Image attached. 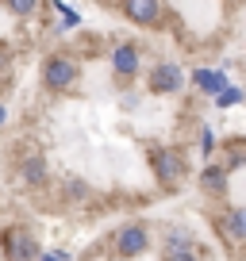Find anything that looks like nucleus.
Segmentation results:
<instances>
[{
    "mask_svg": "<svg viewBox=\"0 0 246 261\" xmlns=\"http://www.w3.org/2000/svg\"><path fill=\"white\" fill-rule=\"evenodd\" d=\"M19 180H23L27 188L46 185V162H42V154H27L23 162H19Z\"/></svg>",
    "mask_w": 246,
    "mask_h": 261,
    "instance_id": "11",
    "label": "nucleus"
},
{
    "mask_svg": "<svg viewBox=\"0 0 246 261\" xmlns=\"http://www.w3.org/2000/svg\"><path fill=\"white\" fill-rule=\"evenodd\" d=\"M123 16L135 27H158L162 23V0H119Z\"/></svg>",
    "mask_w": 246,
    "mask_h": 261,
    "instance_id": "7",
    "label": "nucleus"
},
{
    "mask_svg": "<svg viewBox=\"0 0 246 261\" xmlns=\"http://www.w3.org/2000/svg\"><path fill=\"white\" fill-rule=\"evenodd\" d=\"M227 185H231V173H227V165H219V162H208V165H204V173H200V188H204V192L223 196V192H227Z\"/></svg>",
    "mask_w": 246,
    "mask_h": 261,
    "instance_id": "10",
    "label": "nucleus"
},
{
    "mask_svg": "<svg viewBox=\"0 0 246 261\" xmlns=\"http://www.w3.org/2000/svg\"><path fill=\"white\" fill-rule=\"evenodd\" d=\"M54 8H58V16H62V27H66V31H73V27L81 23V16H77V12L69 8V4H62V0H54Z\"/></svg>",
    "mask_w": 246,
    "mask_h": 261,
    "instance_id": "15",
    "label": "nucleus"
},
{
    "mask_svg": "<svg viewBox=\"0 0 246 261\" xmlns=\"http://www.w3.org/2000/svg\"><path fill=\"white\" fill-rule=\"evenodd\" d=\"M189 81H192V89L196 92H204V96H215V92L227 85V69H192L189 73Z\"/></svg>",
    "mask_w": 246,
    "mask_h": 261,
    "instance_id": "9",
    "label": "nucleus"
},
{
    "mask_svg": "<svg viewBox=\"0 0 246 261\" xmlns=\"http://www.w3.org/2000/svg\"><path fill=\"white\" fill-rule=\"evenodd\" d=\"M185 69H181L177 62H158L154 69L146 73V89L154 92V96H173V92H181L185 89Z\"/></svg>",
    "mask_w": 246,
    "mask_h": 261,
    "instance_id": "3",
    "label": "nucleus"
},
{
    "mask_svg": "<svg viewBox=\"0 0 246 261\" xmlns=\"http://www.w3.org/2000/svg\"><path fill=\"white\" fill-rule=\"evenodd\" d=\"M112 246L119 257H142V253H150V230L142 223H127V227L115 230Z\"/></svg>",
    "mask_w": 246,
    "mask_h": 261,
    "instance_id": "4",
    "label": "nucleus"
},
{
    "mask_svg": "<svg viewBox=\"0 0 246 261\" xmlns=\"http://www.w3.org/2000/svg\"><path fill=\"white\" fill-rule=\"evenodd\" d=\"M150 169H154V180L162 188H177L189 177V158L173 146H154L150 150Z\"/></svg>",
    "mask_w": 246,
    "mask_h": 261,
    "instance_id": "1",
    "label": "nucleus"
},
{
    "mask_svg": "<svg viewBox=\"0 0 246 261\" xmlns=\"http://www.w3.org/2000/svg\"><path fill=\"white\" fill-rule=\"evenodd\" d=\"M4 8H8L12 16H19V19H35L39 8H42V0H4Z\"/></svg>",
    "mask_w": 246,
    "mask_h": 261,
    "instance_id": "13",
    "label": "nucleus"
},
{
    "mask_svg": "<svg viewBox=\"0 0 246 261\" xmlns=\"http://www.w3.org/2000/svg\"><path fill=\"white\" fill-rule=\"evenodd\" d=\"M0 246H4V253L16 257V261H35L39 257V238H35L27 227H8L0 234Z\"/></svg>",
    "mask_w": 246,
    "mask_h": 261,
    "instance_id": "5",
    "label": "nucleus"
},
{
    "mask_svg": "<svg viewBox=\"0 0 246 261\" xmlns=\"http://www.w3.org/2000/svg\"><path fill=\"white\" fill-rule=\"evenodd\" d=\"M223 238L231 246H242L246 238V207H227L223 212Z\"/></svg>",
    "mask_w": 246,
    "mask_h": 261,
    "instance_id": "12",
    "label": "nucleus"
},
{
    "mask_svg": "<svg viewBox=\"0 0 246 261\" xmlns=\"http://www.w3.org/2000/svg\"><path fill=\"white\" fill-rule=\"evenodd\" d=\"M162 253L169 261H192L196 257V246H192V234L189 230H169L162 242Z\"/></svg>",
    "mask_w": 246,
    "mask_h": 261,
    "instance_id": "8",
    "label": "nucleus"
},
{
    "mask_svg": "<svg viewBox=\"0 0 246 261\" xmlns=\"http://www.w3.org/2000/svg\"><path fill=\"white\" fill-rule=\"evenodd\" d=\"M112 69H115V77H119V81H135V77H139V46H135V42H115L112 46Z\"/></svg>",
    "mask_w": 246,
    "mask_h": 261,
    "instance_id": "6",
    "label": "nucleus"
},
{
    "mask_svg": "<svg viewBox=\"0 0 246 261\" xmlns=\"http://www.w3.org/2000/svg\"><path fill=\"white\" fill-rule=\"evenodd\" d=\"M212 100H215V108H235V104H242V85H231V81H227Z\"/></svg>",
    "mask_w": 246,
    "mask_h": 261,
    "instance_id": "14",
    "label": "nucleus"
},
{
    "mask_svg": "<svg viewBox=\"0 0 246 261\" xmlns=\"http://www.w3.org/2000/svg\"><path fill=\"white\" fill-rule=\"evenodd\" d=\"M81 81V65H77L73 54H50L46 62H42V85H46L50 92H66L73 89V85Z\"/></svg>",
    "mask_w": 246,
    "mask_h": 261,
    "instance_id": "2",
    "label": "nucleus"
},
{
    "mask_svg": "<svg viewBox=\"0 0 246 261\" xmlns=\"http://www.w3.org/2000/svg\"><path fill=\"white\" fill-rule=\"evenodd\" d=\"M4 123H8V108L0 104V127H4Z\"/></svg>",
    "mask_w": 246,
    "mask_h": 261,
    "instance_id": "18",
    "label": "nucleus"
},
{
    "mask_svg": "<svg viewBox=\"0 0 246 261\" xmlns=\"http://www.w3.org/2000/svg\"><path fill=\"white\" fill-rule=\"evenodd\" d=\"M39 257H46V261H69V250H39Z\"/></svg>",
    "mask_w": 246,
    "mask_h": 261,
    "instance_id": "17",
    "label": "nucleus"
},
{
    "mask_svg": "<svg viewBox=\"0 0 246 261\" xmlns=\"http://www.w3.org/2000/svg\"><path fill=\"white\" fill-rule=\"evenodd\" d=\"M212 142H215V135H212V127H200V154H204V158H212Z\"/></svg>",
    "mask_w": 246,
    "mask_h": 261,
    "instance_id": "16",
    "label": "nucleus"
}]
</instances>
